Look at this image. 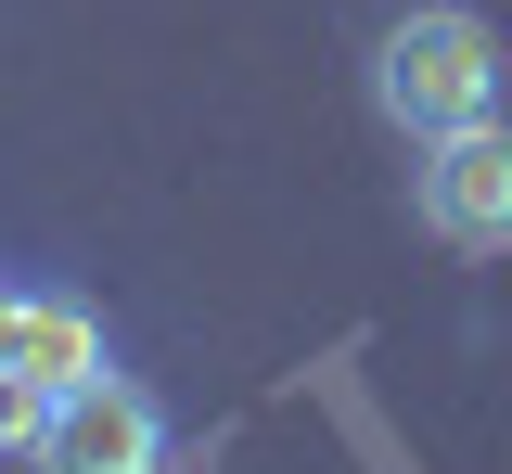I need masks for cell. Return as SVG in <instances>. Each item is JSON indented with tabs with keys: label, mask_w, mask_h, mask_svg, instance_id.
Masks as SVG:
<instances>
[{
	"label": "cell",
	"mask_w": 512,
	"mask_h": 474,
	"mask_svg": "<svg viewBox=\"0 0 512 474\" xmlns=\"http://www.w3.org/2000/svg\"><path fill=\"white\" fill-rule=\"evenodd\" d=\"M26 474H167V410L141 398L128 372H90V385L39 398V423H26Z\"/></svg>",
	"instance_id": "obj_2"
},
{
	"label": "cell",
	"mask_w": 512,
	"mask_h": 474,
	"mask_svg": "<svg viewBox=\"0 0 512 474\" xmlns=\"http://www.w3.org/2000/svg\"><path fill=\"white\" fill-rule=\"evenodd\" d=\"M0 372H13L26 398H64V385L103 372V321H90L77 295H0Z\"/></svg>",
	"instance_id": "obj_4"
},
{
	"label": "cell",
	"mask_w": 512,
	"mask_h": 474,
	"mask_svg": "<svg viewBox=\"0 0 512 474\" xmlns=\"http://www.w3.org/2000/svg\"><path fill=\"white\" fill-rule=\"evenodd\" d=\"M26 423H39V398H26V385L0 372V449H26Z\"/></svg>",
	"instance_id": "obj_5"
},
{
	"label": "cell",
	"mask_w": 512,
	"mask_h": 474,
	"mask_svg": "<svg viewBox=\"0 0 512 474\" xmlns=\"http://www.w3.org/2000/svg\"><path fill=\"white\" fill-rule=\"evenodd\" d=\"M410 218L436 231L448 257H512V129H500V116L423 141V167H410Z\"/></svg>",
	"instance_id": "obj_3"
},
{
	"label": "cell",
	"mask_w": 512,
	"mask_h": 474,
	"mask_svg": "<svg viewBox=\"0 0 512 474\" xmlns=\"http://www.w3.org/2000/svg\"><path fill=\"white\" fill-rule=\"evenodd\" d=\"M372 116L397 141H448V129H474V116H500V39H487V13L410 0L372 39Z\"/></svg>",
	"instance_id": "obj_1"
}]
</instances>
